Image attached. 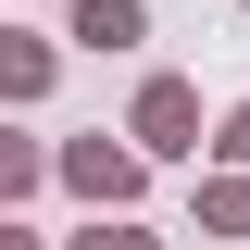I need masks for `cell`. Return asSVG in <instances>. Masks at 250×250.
I'll list each match as a JSON object with an SVG mask.
<instances>
[{
	"instance_id": "1",
	"label": "cell",
	"mask_w": 250,
	"mask_h": 250,
	"mask_svg": "<svg viewBox=\"0 0 250 250\" xmlns=\"http://www.w3.org/2000/svg\"><path fill=\"white\" fill-rule=\"evenodd\" d=\"M138 138L175 150V138H188V88H150V100H138Z\"/></svg>"
},
{
	"instance_id": "2",
	"label": "cell",
	"mask_w": 250,
	"mask_h": 250,
	"mask_svg": "<svg viewBox=\"0 0 250 250\" xmlns=\"http://www.w3.org/2000/svg\"><path fill=\"white\" fill-rule=\"evenodd\" d=\"M225 150H250V113H238V138H225Z\"/></svg>"
}]
</instances>
